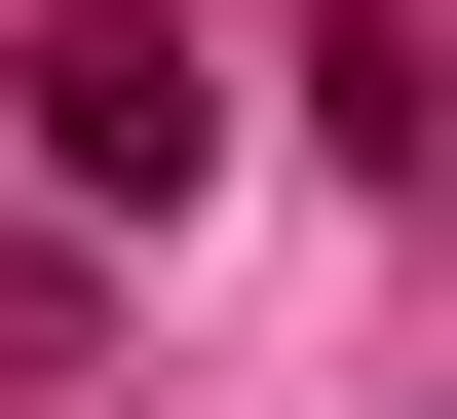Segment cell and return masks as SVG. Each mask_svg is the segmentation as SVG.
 I'll use <instances>...</instances> for the list:
<instances>
[{
	"instance_id": "1",
	"label": "cell",
	"mask_w": 457,
	"mask_h": 419,
	"mask_svg": "<svg viewBox=\"0 0 457 419\" xmlns=\"http://www.w3.org/2000/svg\"><path fill=\"white\" fill-rule=\"evenodd\" d=\"M38 191H153V229L228 191V77L153 38V0H38Z\"/></svg>"
}]
</instances>
